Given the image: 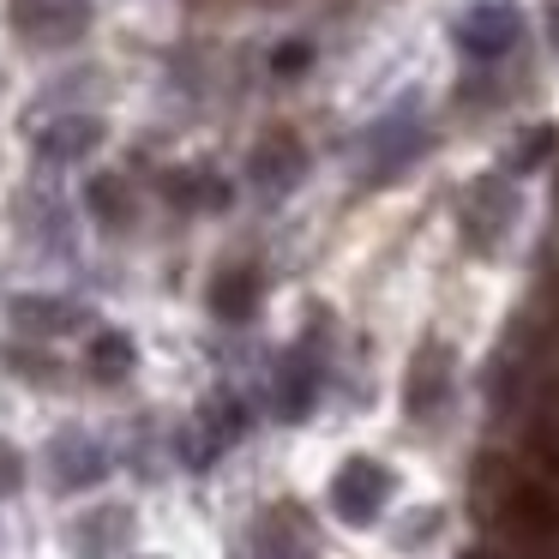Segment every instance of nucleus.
I'll list each match as a JSON object with an SVG mask.
<instances>
[{
    "mask_svg": "<svg viewBox=\"0 0 559 559\" xmlns=\"http://www.w3.org/2000/svg\"><path fill=\"white\" fill-rule=\"evenodd\" d=\"M13 31L37 49H67L85 37L91 25V0H13Z\"/></svg>",
    "mask_w": 559,
    "mask_h": 559,
    "instance_id": "f257e3e1",
    "label": "nucleus"
},
{
    "mask_svg": "<svg viewBox=\"0 0 559 559\" xmlns=\"http://www.w3.org/2000/svg\"><path fill=\"white\" fill-rule=\"evenodd\" d=\"M385 499H391V469L373 457H349L331 475V511H337L343 523H355V530L373 523L379 511H385Z\"/></svg>",
    "mask_w": 559,
    "mask_h": 559,
    "instance_id": "f03ea898",
    "label": "nucleus"
},
{
    "mask_svg": "<svg viewBox=\"0 0 559 559\" xmlns=\"http://www.w3.org/2000/svg\"><path fill=\"white\" fill-rule=\"evenodd\" d=\"M241 427H247L241 403H229V397H211V403H205V415H199V421L181 433V457L193 463V469H205V463L217 457L223 445H235V439H241Z\"/></svg>",
    "mask_w": 559,
    "mask_h": 559,
    "instance_id": "7ed1b4c3",
    "label": "nucleus"
},
{
    "mask_svg": "<svg viewBox=\"0 0 559 559\" xmlns=\"http://www.w3.org/2000/svg\"><path fill=\"white\" fill-rule=\"evenodd\" d=\"M49 469H55V487L79 493V487H97L103 475H109V451H103L91 433H61L49 445Z\"/></svg>",
    "mask_w": 559,
    "mask_h": 559,
    "instance_id": "20e7f679",
    "label": "nucleus"
},
{
    "mask_svg": "<svg viewBox=\"0 0 559 559\" xmlns=\"http://www.w3.org/2000/svg\"><path fill=\"white\" fill-rule=\"evenodd\" d=\"M518 37H523L518 13H511V7H493V0H487V7H475V13L457 25L463 55H475V61H499V55H506Z\"/></svg>",
    "mask_w": 559,
    "mask_h": 559,
    "instance_id": "39448f33",
    "label": "nucleus"
},
{
    "mask_svg": "<svg viewBox=\"0 0 559 559\" xmlns=\"http://www.w3.org/2000/svg\"><path fill=\"white\" fill-rule=\"evenodd\" d=\"M13 325L31 331V337H61V331L85 325V307L61 301V295H19V301H13Z\"/></svg>",
    "mask_w": 559,
    "mask_h": 559,
    "instance_id": "423d86ee",
    "label": "nucleus"
},
{
    "mask_svg": "<svg viewBox=\"0 0 559 559\" xmlns=\"http://www.w3.org/2000/svg\"><path fill=\"white\" fill-rule=\"evenodd\" d=\"M247 175H253V187H265V193H289L307 175V151L295 145V139H265V145L253 151V163H247Z\"/></svg>",
    "mask_w": 559,
    "mask_h": 559,
    "instance_id": "0eeeda50",
    "label": "nucleus"
},
{
    "mask_svg": "<svg viewBox=\"0 0 559 559\" xmlns=\"http://www.w3.org/2000/svg\"><path fill=\"white\" fill-rule=\"evenodd\" d=\"M103 139V121H91V115H67V121H49L37 133V157L43 163H79L91 157Z\"/></svg>",
    "mask_w": 559,
    "mask_h": 559,
    "instance_id": "6e6552de",
    "label": "nucleus"
},
{
    "mask_svg": "<svg viewBox=\"0 0 559 559\" xmlns=\"http://www.w3.org/2000/svg\"><path fill=\"white\" fill-rule=\"evenodd\" d=\"M313 397H319V367L307 361V355H289L283 373H277V415L283 421H301V415L313 409Z\"/></svg>",
    "mask_w": 559,
    "mask_h": 559,
    "instance_id": "1a4fd4ad",
    "label": "nucleus"
},
{
    "mask_svg": "<svg viewBox=\"0 0 559 559\" xmlns=\"http://www.w3.org/2000/svg\"><path fill=\"white\" fill-rule=\"evenodd\" d=\"M133 361H139V349H133V337H127V331H97V337H91V349H85L91 379H103V385L127 379V373H133Z\"/></svg>",
    "mask_w": 559,
    "mask_h": 559,
    "instance_id": "9d476101",
    "label": "nucleus"
},
{
    "mask_svg": "<svg viewBox=\"0 0 559 559\" xmlns=\"http://www.w3.org/2000/svg\"><path fill=\"white\" fill-rule=\"evenodd\" d=\"M211 313L217 319H253L259 313V277L253 271H223L217 283H211Z\"/></svg>",
    "mask_w": 559,
    "mask_h": 559,
    "instance_id": "9b49d317",
    "label": "nucleus"
},
{
    "mask_svg": "<svg viewBox=\"0 0 559 559\" xmlns=\"http://www.w3.org/2000/svg\"><path fill=\"white\" fill-rule=\"evenodd\" d=\"M85 205L97 223H109V229H127V217H133V193H127L121 175H97V181L85 187Z\"/></svg>",
    "mask_w": 559,
    "mask_h": 559,
    "instance_id": "f8f14e48",
    "label": "nucleus"
},
{
    "mask_svg": "<svg viewBox=\"0 0 559 559\" xmlns=\"http://www.w3.org/2000/svg\"><path fill=\"white\" fill-rule=\"evenodd\" d=\"M169 199L187 211H223L229 205V187L217 175H169Z\"/></svg>",
    "mask_w": 559,
    "mask_h": 559,
    "instance_id": "ddd939ff",
    "label": "nucleus"
},
{
    "mask_svg": "<svg viewBox=\"0 0 559 559\" xmlns=\"http://www.w3.org/2000/svg\"><path fill=\"white\" fill-rule=\"evenodd\" d=\"M19 487H25V457L13 445H0V499L19 493Z\"/></svg>",
    "mask_w": 559,
    "mask_h": 559,
    "instance_id": "4468645a",
    "label": "nucleus"
},
{
    "mask_svg": "<svg viewBox=\"0 0 559 559\" xmlns=\"http://www.w3.org/2000/svg\"><path fill=\"white\" fill-rule=\"evenodd\" d=\"M307 67V49H277V73H301Z\"/></svg>",
    "mask_w": 559,
    "mask_h": 559,
    "instance_id": "2eb2a0df",
    "label": "nucleus"
},
{
    "mask_svg": "<svg viewBox=\"0 0 559 559\" xmlns=\"http://www.w3.org/2000/svg\"><path fill=\"white\" fill-rule=\"evenodd\" d=\"M554 43H559V13H554Z\"/></svg>",
    "mask_w": 559,
    "mask_h": 559,
    "instance_id": "dca6fc26",
    "label": "nucleus"
}]
</instances>
